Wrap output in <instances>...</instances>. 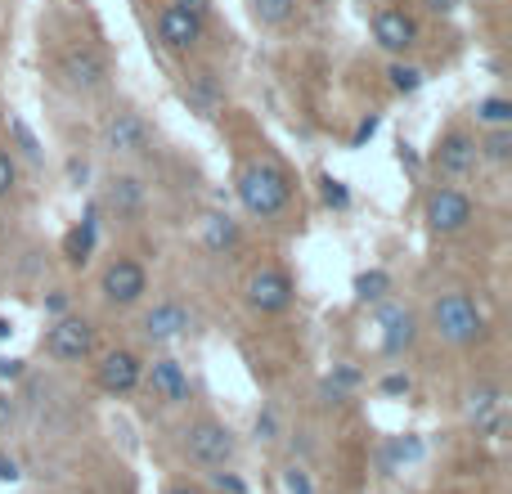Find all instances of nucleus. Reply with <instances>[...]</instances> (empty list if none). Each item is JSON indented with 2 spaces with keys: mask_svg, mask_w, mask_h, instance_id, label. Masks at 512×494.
<instances>
[{
  "mask_svg": "<svg viewBox=\"0 0 512 494\" xmlns=\"http://www.w3.org/2000/svg\"><path fill=\"white\" fill-rule=\"evenodd\" d=\"M144 203H149V194H144L140 176H113L108 180V207H113L117 221H140Z\"/></svg>",
  "mask_w": 512,
  "mask_h": 494,
  "instance_id": "18",
  "label": "nucleus"
},
{
  "mask_svg": "<svg viewBox=\"0 0 512 494\" xmlns=\"http://www.w3.org/2000/svg\"><path fill=\"white\" fill-rule=\"evenodd\" d=\"M9 333H14V324H9V319H5V315H0V342H5V337H9Z\"/></svg>",
  "mask_w": 512,
  "mask_h": 494,
  "instance_id": "45",
  "label": "nucleus"
},
{
  "mask_svg": "<svg viewBox=\"0 0 512 494\" xmlns=\"http://www.w3.org/2000/svg\"><path fill=\"white\" fill-rule=\"evenodd\" d=\"M324 203H328V207H346V203H351V189H346L342 180L324 176Z\"/></svg>",
  "mask_w": 512,
  "mask_h": 494,
  "instance_id": "27",
  "label": "nucleus"
},
{
  "mask_svg": "<svg viewBox=\"0 0 512 494\" xmlns=\"http://www.w3.org/2000/svg\"><path fill=\"white\" fill-rule=\"evenodd\" d=\"M167 494H203L198 486H185V481H180V486H167Z\"/></svg>",
  "mask_w": 512,
  "mask_h": 494,
  "instance_id": "44",
  "label": "nucleus"
},
{
  "mask_svg": "<svg viewBox=\"0 0 512 494\" xmlns=\"http://www.w3.org/2000/svg\"><path fill=\"white\" fill-rule=\"evenodd\" d=\"M373 41H378L387 54H409L418 45L414 14H409V9H400V5H382L378 14H373Z\"/></svg>",
  "mask_w": 512,
  "mask_h": 494,
  "instance_id": "10",
  "label": "nucleus"
},
{
  "mask_svg": "<svg viewBox=\"0 0 512 494\" xmlns=\"http://www.w3.org/2000/svg\"><path fill=\"white\" fill-rule=\"evenodd\" d=\"M477 122H486L490 131H495V126H512V104L504 95L481 99V104H477Z\"/></svg>",
  "mask_w": 512,
  "mask_h": 494,
  "instance_id": "24",
  "label": "nucleus"
},
{
  "mask_svg": "<svg viewBox=\"0 0 512 494\" xmlns=\"http://www.w3.org/2000/svg\"><path fill=\"white\" fill-rule=\"evenodd\" d=\"M432 167L441 171V176H468V171L477 167V140H472L468 131H445L432 153Z\"/></svg>",
  "mask_w": 512,
  "mask_h": 494,
  "instance_id": "13",
  "label": "nucleus"
},
{
  "mask_svg": "<svg viewBox=\"0 0 512 494\" xmlns=\"http://www.w3.org/2000/svg\"><path fill=\"white\" fill-rule=\"evenodd\" d=\"M45 351L63 364H77V360H90L95 355V324L81 315H59L45 333Z\"/></svg>",
  "mask_w": 512,
  "mask_h": 494,
  "instance_id": "5",
  "label": "nucleus"
},
{
  "mask_svg": "<svg viewBox=\"0 0 512 494\" xmlns=\"http://www.w3.org/2000/svg\"><path fill=\"white\" fill-rule=\"evenodd\" d=\"M212 486L225 490V494H248V481L234 477V472H212Z\"/></svg>",
  "mask_w": 512,
  "mask_h": 494,
  "instance_id": "28",
  "label": "nucleus"
},
{
  "mask_svg": "<svg viewBox=\"0 0 512 494\" xmlns=\"http://www.w3.org/2000/svg\"><path fill=\"white\" fill-rule=\"evenodd\" d=\"M378 126H382V117H364L360 126H355V135H351V144L360 149V144H369L373 135H378Z\"/></svg>",
  "mask_w": 512,
  "mask_h": 494,
  "instance_id": "34",
  "label": "nucleus"
},
{
  "mask_svg": "<svg viewBox=\"0 0 512 494\" xmlns=\"http://www.w3.org/2000/svg\"><path fill=\"white\" fill-rule=\"evenodd\" d=\"M432 328L450 346H477L486 337V310L468 292H445L432 301Z\"/></svg>",
  "mask_w": 512,
  "mask_h": 494,
  "instance_id": "2",
  "label": "nucleus"
},
{
  "mask_svg": "<svg viewBox=\"0 0 512 494\" xmlns=\"http://www.w3.org/2000/svg\"><path fill=\"white\" fill-rule=\"evenodd\" d=\"M90 176V167H86V162H81V158H68V180H72V185H81V180H86Z\"/></svg>",
  "mask_w": 512,
  "mask_h": 494,
  "instance_id": "40",
  "label": "nucleus"
},
{
  "mask_svg": "<svg viewBox=\"0 0 512 494\" xmlns=\"http://www.w3.org/2000/svg\"><path fill=\"white\" fill-rule=\"evenodd\" d=\"M54 72H59V81L68 90L90 95V90H99L108 81V59L95 45H68V50L59 54V63H54Z\"/></svg>",
  "mask_w": 512,
  "mask_h": 494,
  "instance_id": "3",
  "label": "nucleus"
},
{
  "mask_svg": "<svg viewBox=\"0 0 512 494\" xmlns=\"http://www.w3.org/2000/svg\"><path fill=\"white\" fill-rule=\"evenodd\" d=\"M387 77H391V90H400V95H414L423 86V68H414V63H391Z\"/></svg>",
  "mask_w": 512,
  "mask_h": 494,
  "instance_id": "25",
  "label": "nucleus"
},
{
  "mask_svg": "<svg viewBox=\"0 0 512 494\" xmlns=\"http://www.w3.org/2000/svg\"><path fill=\"white\" fill-rule=\"evenodd\" d=\"M95 378H99V387H104L108 396H131V391L144 382V364H140V355L135 351H108L104 360H99Z\"/></svg>",
  "mask_w": 512,
  "mask_h": 494,
  "instance_id": "11",
  "label": "nucleus"
},
{
  "mask_svg": "<svg viewBox=\"0 0 512 494\" xmlns=\"http://www.w3.org/2000/svg\"><path fill=\"white\" fill-rule=\"evenodd\" d=\"M45 310H50L54 319H59V315H68V292H63V288H54L50 297H45Z\"/></svg>",
  "mask_w": 512,
  "mask_h": 494,
  "instance_id": "35",
  "label": "nucleus"
},
{
  "mask_svg": "<svg viewBox=\"0 0 512 494\" xmlns=\"http://www.w3.org/2000/svg\"><path fill=\"white\" fill-rule=\"evenodd\" d=\"M158 41L167 45V50H194V45L203 41V18L189 14L185 5H167L158 14Z\"/></svg>",
  "mask_w": 512,
  "mask_h": 494,
  "instance_id": "12",
  "label": "nucleus"
},
{
  "mask_svg": "<svg viewBox=\"0 0 512 494\" xmlns=\"http://www.w3.org/2000/svg\"><path fill=\"white\" fill-rule=\"evenodd\" d=\"M248 306L261 310V315H279V310L292 306V279L279 270V265H261V270L248 274Z\"/></svg>",
  "mask_w": 512,
  "mask_h": 494,
  "instance_id": "9",
  "label": "nucleus"
},
{
  "mask_svg": "<svg viewBox=\"0 0 512 494\" xmlns=\"http://www.w3.org/2000/svg\"><path fill=\"white\" fill-rule=\"evenodd\" d=\"M140 333L149 337V342H176V337L189 333V310L180 306V301H158V306L140 319Z\"/></svg>",
  "mask_w": 512,
  "mask_h": 494,
  "instance_id": "15",
  "label": "nucleus"
},
{
  "mask_svg": "<svg viewBox=\"0 0 512 494\" xmlns=\"http://www.w3.org/2000/svg\"><path fill=\"white\" fill-rule=\"evenodd\" d=\"M378 324H382V355H391V360H400L418 342V319L405 306H387Z\"/></svg>",
  "mask_w": 512,
  "mask_h": 494,
  "instance_id": "16",
  "label": "nucleus"
},
{
  "mask_svg": "<svg viewBox=\"0 0 512 494\" xmlns=\"http://www.w3.org/2000/svg\"><path fill=\"white\" fill-rule=\"evenodd\" d=\"M477 158H486V162H508V158H512V126H495L486 140H477Z\"/></svg>",
  "mask_w": 512,
  "mask_h": 494,
  "instance_id": "21",
  "label": "nucleus"
},
{
  "mask_svg": "<svg viewBox=\"0 0 512 494\" xmlns=\"http://www.w3.org/2000/svg\"><path fill=\"white\" fill-rule=\"evenodd\" d=\"M454 5H459V0H427V9H432V14H450Z\"/></svg>",
  "mask_w": 512,
  "mask_h": 494,
  "instance_id": "43",
  "label": "nucleus"
},
{
  "mask_svg": "<svg viewBox=\"0 0 512 494\" xmlns=\"http://www.w3.org/2000/svg\"><path fill=\"white\" fill-rule=\"evenodd\" d=\"M149 144H153V131H149V122H144L140 113H113L104 122V149L113 153V158H140V153H149Z\"/></svg>",
  "mask_w": 512,
  "mask_h": 494,
  "instance_id": "8",
  "label": "nucleus"
},
{
  "mask_svg": "<svg viewBox=\"0 0 512 494\" xmlns=\"http://www.w3.org/2000/svg\"><path fill=\"white\" fill-rule=\"evenodd\" d=\"M409 387H414L409 373H387V378H382V396H409Z\"/></svg>",
  "mask_w": 512,
  "mask_h": 494,
  "instance_id": "31",
  "label": "nucleus"
},
{
  "mask_svg": "<svg viewBox=\"0 0 512 494\" xmlns=\"http://www.w3.org/2000/svg\"><path fill=\"white\" fill-rule=\"evenodd\" d=\"M99 243V207H90L86 221L77 225V230H68V239H63V256H68V265H86L90 252H95Z\"/></svg>",
  "mask_w": 512,
  "mask_h": 494,
  "instance_id": "19",
  "label": "nucleus"
},
{
  "mask_svg": "<svg viewBox=\"0 0 512 494\" xmlns=\"http://www.w3.org/2000/svg\"><path fill=\"white\" fill-rule=\"evenodd\" d=\"M203 243H207V252H234V247H239V225H234L230 216H207Z\"/></svg>",
  "mask_w": 512,
  "mask_h": 494,
  "instance_id": "20",
  "label": "nucleus"
},
{
  "mask_svg": "<svg viewBox=\"0 0 512 494\" xmlns=\"http://www.w3.org/2000/svg\"><path fill=\"white\" fill-rule=\"evenodd\" d=\"M144 378H149V391L158 400H167V405H185L189 400V373L180 369V360H171V355H158V360L144 369Z\"/></svg>",
  "mask_w": 512,
  "mask_h": 494,
  "instance_id": "14",
  "label": "nucleus"
},
{
  "mask_svg": "<svg viewBox=\"0 0 512 494\" xmlns=\"http://www.w3.org/2000/svg\"><path fill=\"white\" fill-rule=\"evenodd\" d=\"M274 432H279V418H274V409H261V414H256V436H261V441H274Z\"/></svg>",
  "mask_w": 512,
  "mask_h": 494,
  "instance_id": "33",
  "label": "nucleus"
},
{
  "mask_svg": "<svg viewBox=\"0 0 512 494\" xmlns=\"http://www.w3.org/2000/svg\"><path fill=\"white\" fill-rule=\"evenodd\" d=\"M14 180H18L14 158H9V153L0 149V198H9V189H14Z\"/></svg>",
  "mask_w": 512,
  "mask_h": 494,
  "instance_id": "29",
  "label": "nucleus"
},
{
  "mask_svg": "<svg viewBox=\"0 0 512 494\" xmlns=\"http://www.w3.org/2000/svg\"><path fill=\"white\" fill-rule=\"evenodd\" d=\"M18 418V405H14V396H5V391H0V432H5L9 423H14Z\"/></svg>",
  "mask_w": 512,
  "mask_h": 494,
  "instance_id": "36",
  "label": "nucleus"
},
{
  "mask_svg": "<svg viewBox=\"0 0 512 494\" xmlns=\"http://www.w3.org/2000/svg\"><path fill=\"white\" fill-rule=\"evenodd\" d=\"M234 450H239L234 432L225 423H216V418H198L185 432V454L194 463H203V468H225L234 459Z\"/></svg>",
  "mask_w": 512,
  "mask_h": 494,
  "instance_id": "4",
  "label": "nucleus"
},
{
  "mask_svg": "<svg viewBox=\"0 0 512 494\" xmlns=\"http://www.w3.org/2000/svg\"><path fill=\"white\" fill-rule=\"evenodd\" d=\"M472 198L463 189H450V185H436L423 203V216H427V230L432 234H459L472 225Z\"/></svg>",
  "mask_w": 512,
  "mask_h": 494,
  "instance_id": "6",
  "label": "nucleus"
},
{
  "mask_svg": "<svg viewBox=\"0 0 512 494\" xmlns=\"http://www.w3.org/2000/svg\"><path fill=\"white\" fill-rule=\"evenodd\" d=\"M288 198H292V180L279 162L256 158L239 171V203L248 207L252 216H261V221L279 216L283 207H288Z\"/></svg>",
  "mask_w": 512,
  "mask_h": 494,
  "instance_id": "1",
  "label": "nucleus"
},
{
  "mask_svg": "<svg viewBox=\"0 0 512 494\" xmlns=\"http://www.w3.org/2000/svg\"><path fill=\"white\" fill-rule=\"evenodd\" d=\"M391 292V274L387 270H364L360 279H355V297L360 301H382Z\"/></svg>",
  "mask_w": 512,
  "mask_h": 494,
  "instance_id": "23",
  "label": "nucleus"
},
{
  "mask_svg": "<svg viewBox=\"0 0 512 494\" xmlns=\"http://www.w3.org/2000/svg\"><path fill=\"white\" fill-rule=\"evenodd\" d=\"M328 382H333V387H355V382H360V373H355V369H337Z\"/></svg>",
  "mask_w": 512,
  "mask_h": 494,
  "instance_id": "41",
  "label": "nucleus"
},
{
  "mask_svg": "<svg viewBox=\"0 0 512 494\" xmlns=\"http://www.w3.org/2000/svg\"><path fill=\"white\" fill-rule=\"evenodd\" d=\"M185 99H189V108H194L198 117H216L225 108V86L216 81V72H189L185 77Z\"/></svg>",
  "mask_w": 512,
  "mask_h": 494,
  "instance_id": "17",
  "label": "nucleus"
},
{
  "mask_svg": "<svg viewBox=\"0 0 512 494\" xmlns=\"http://www.w3.org/2000/svg\"><path fill=\"white\" fill-rule=\"evenodd\" d=\"M176 5H185V9H189V14L207 18V0H176Z\"/></svg>",
  "mask_w": 512,
  "mask_h": 494,
  "instance_id": "42",
  "label": "nucleus"
},
{
  "mask_svg": "<svg viewBox=\"0 0 512 494\" xmlns=\"http://www.w3.org/2000/svg\"><path fill=\"white\" fill-rule=\"evenodd\" d=\"M288 490H292V494H315V490H310V477H306L301 468L288 472Z\"/></svg>",
  "mask_w": 512,
  "mask_h": 494,
  "instance_id": "37",
  "label": "nucleus"
},
{
  "mask_svg": "<svg viewBox=\"0 0 512 494\" xmlns=\"http://www.w3.org/2000/svg\"><path fill=\"white\" fill-rule=\"evenodd\" d=\"M418 454H423V441H418V436H405V441H396L391 445V459H418Z\"/></svg>",
  "mask_w": 512,
  "mask_h": 494,
  "instance_id": "32",
  "label": "nucleus"
},
{
  "mask_svg": "<svg viewBox=\"0 0 512 494\" xmlns=\"http://www.w3.org/2000/svg\"><path fill=\"white\" fill-rule=\"evenodd\" d=\"M490 409H499V391L495 387H481V391H472L468 396V414L477 418V423H486Z\"/></svg>",
  "mask_w": 512,
  "mask_h": 494,
  "instance_id": "26",
  "label": "nucleus"
},
{
  "mask_svg": "<svg viewBox=\"0 0 512 494\" xmlns=\"http://www.w3.org/2000/svg\"><path fill=\"white\" fill-rule=\"evenodd\" d=\"M18 477H23V472H18V463L9 459V454H0V481H9V486H14Z\"/></svg>",
  "mask_w": 512,
  "mask_h": 494,
  "instance_id": "39",
  "label": "nucleus"
},
{
  "mask_svg": "<svg viewBox=\"0 0 512 494\" xmlns=\"http://www.w3.org/2000/svg\"><path fill=\"white\" fill-rule=\"evenodd\" d=\"M99 292H104L108 306H135V301L149 292V274H144L140 261L117 256V261H108L104 274H99Z\"/></svg>",
  "mask_w": 512,
  "mask_h": 494,
  "instance_id": "7",
  "label": "nucleus"
},
{
  "mask_svg": "<svg viewBox=\"0 0 512 494\" xmlns=\"http://www.w3.org/2000/svg\"><path fill=\"white\" fill-rule=\"evenodd\" d=\"M297 9V0H252V18L261 27H283Z\"/></svg>",
  "mask_w": 512,
  "mask_h": 494,
  "instance_id": "22",
  "label": "nucleus"
},
{
  "mask_svg": "<svg viewBox=\"0 0 512 494\" xmlns=\"http://www.w3.org/2000/svg\"><path fill=\"white\" fill-rule=\"evenodd\" d=\"M9 131H14V140L23 144V153H27V158H41V149H36V135L27 131V126L18 122V117H14V122H9Z\"/></svg>",
  "mask_w": 512,
  "mask_h": 494,
  "instance_id": "30",
  "label": "nucleus"
},
{
  "mask_svg": "<svg viewBox=\"0 0 512 494\" xmlns=\"http://www.w3.org/2000/svg\"><path fill=\"white\" fill-rule=\"evenodd\" d=\"M23 378V360H0V382H18Z\"/></svg>",
  "mask_w": 512,
  "mask_h": 494,
  "instance_id": "38",
  "label": "nucleus"
}]
</instances>
